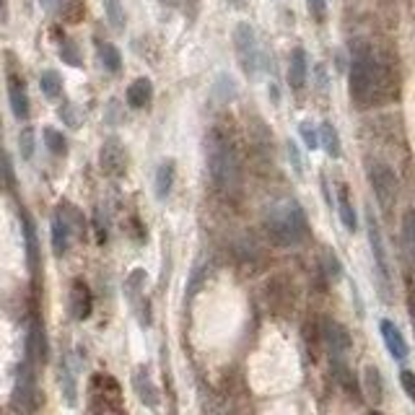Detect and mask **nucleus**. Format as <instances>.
Segmentation results:
<instances>
[{
	"label": "nucleus",
	"instance_id": "obj_27",
	"mask_svg": "<svg viewBox=\"0 0 415 415\" xmlns=\"http://www.w3.org/2000/svg\"><path fill=\"white\" fill-rule=\"evenodd\" d=\"M104 14H107V21H109V26L115 31H122L125 29V8H122V3L120 0H104Z\"/></svg>",
	"mask_w": 415,
	"mask_h": 415
},
{
	"label": "nucleus",
	"instance_id": "obj_24",
	"mask_svg": "<svg viewBox=\"0 0 415 415\" xmlns=\"http://www.w3.org/2000/svg\"><path fill=\"white\" fill-rule=\"evenodd\" d=\"M60 386H63V394H65V402L68 405H76V374H73L71 364H68V358L60 361Z\"/></svg>",
	"mask_w": 415,
	"mask_h": 415
},
{
	"label": "nucleus",
	"instance_id": "obj_32",
	"mask_svg": "<svg viewBox=\"0 0 415 415\" xmlns=\"http://www.w3.org/2000/svg\"><path fill=\"white\" fill-rule=\"evenodd\" d=\"M60 58H63V63H68V65H73V68H81V52H78V47L73 42H63L60 44Z\"/></svg>",
	"mask_w": 415,
	"mask_h": 415
},
{
	"label": "nucleus",
	"instance_id": "obj_22",
	"mask_svg": "<svg viewBox=\"0 0 415 415\" xmlns=\"http://www.w3.org/2000/svg\"><path fill=\"white\" fill-rule=\"evenodd\" d=\"M337 213H340V221L348 231H356L358 229V218H356V210L351 205V195H348V187L340 185L337 190Z\"/></svg>",
	"mask_w": 415,
	"mask_h": 415
},
{
	"label": "nucleus",
	"instance_id": "obj_33",
	"mask_svg": "<svg viewBox=\"0 0 415 415\" xmlns=\"http://www.w3.org/2000/svg\"><path fill=\"white\" fill-rule=\"evenodd\" d=\"M19 145H21V156L29 161V158L34 156V130L24 128L21 130V138H19Z\"/></svg>",
	"mask_w": 415,
	"mask_h": 415
},
{
	"label": "nucleus",
	"instance_id": "obj_25",
	"mask_svg": "<svg viewBox=\"0 0 415 415\" xmlns=\"http://www.w3.org/2000/svg\"><path fill=\"white\" fill-rule=\"evenodd\" d=\"M99 58H101V65H104L109 73H120L122 71V55H120V50H117L115 44L101 42L99 44Z\"/></svg>",
	"mask_w": 415,
	"mask_h": 415
},
{
	"label": "nucleus",
	"instance_id": "obj_28",
	"mask_svg": "<svg viewBox=\"0 0 415 415\" xmlns=\"http://www.w3.org/2000/svg\"><path fill=\"white\" fill-rule=\"evenodd\" d=\"M234 93H237V83H234V78H231L229 73H223V76H218V78H215V88H213V99L215 101L226 104V101H229Z\"/></svg>",
	"mask_w": 415,
	"mask_h": 415
},
{
	"label": "nucleus",
	"instance_id": "obj_10",
	"mask_svg": "<svg viewBox=\"0 0 415 415\" xmlns=\"http://www.w3.org/2000/svg\"><path fill=\"white\" fill-rule=\"evenodd\" d=\"M8 99H11V112L16 120H29V93L19 76H8Z\"/></svg>",
	"mask_w": 415,
	"mask_h": 415
},
{
	"label": "nucleus",
	"instance_id": "obj_20",
	"mask_svg": "<svg viewBox=\"0 0 415 415\" xmlns=\"http://www.w3.org/2000/svg\"><path fill=\"white\" fill-rule=\"evenodd\" d=\"M150 99H153V83H150L148 78H138L130 83L128 88V104L135 109H143L150 104Z\"/></svg>",
	"mask_w": 415,
	"mask_h": 415
},
{
	"label": "nucleus",
	"instance_id": "obj_5",
	"mask_svg": "<svg viewBox=\"0 0 415 415\" xmlns=\"http://www.w3.org/2000/svg\"><path fill=\"white\" fill-rule=\"evenodd\" d=\"M366 229H369V244H372V255L374 262H376V270H379L381 278V288H384V299H392V272H389V260H386V250H384V239H381L379 223H376V215L372 210H366Z\"/></svg>",
	"mask_w": 415,
	"mask_h": 415
},
{
	"label": "nucleus",
	"instance_id": "obj_18",
	"mask_svg": "<svg viewBox=\"0 0 415 415\" xmlns=\"http://www.w3.org/2000/svg\"><path fill=\"white\" fill-rule=\"evenodd\" d=\"M364 394L372 405H381L384 400V381L376 366H366L364 369Z\"/></svg>",
	"mask_w": 415,
	"mask_h": 415
},
{
	"label": "nucleus",
	"instance_id": "obj_6",
	"mask_svg": "<svg viewBox=\"0 0 415 415\" xmlns=\"http://www.w3.org/2000/svg\"><path fill=\"white\" fill-rule=\"evenodd\" d=\"M369 179H372V187H374L376 200L381 203L384 210H389V208L397 203V193H400L397 174H394L386 164H372L369 166Z\"/></svg>",
	"mask_w": 415,
	"mask_h": 415
},
{
	"label": "nucleus",
	"instance_id": "obj_15",
	"mask_svg": "<svg viewBox=\"0 0 415 415\" xmlns=\"http://www.w3.org/2000/svg\"><path fill=\"white\" fill-rule=\"evenodd\" d=\"M71 239H73L71 223H68V218L63 215V210H58V213L52 215V250H55L58 257H63L65 252H68Z\"/></svg>",
	"mask_w": 415,
	"mask_h": 415
},
{
	"label": "nucleus",
	"instance_id": "obj_26",
	"mask_svg": "<svg viewBox=\"0 0 415 415\" xmlns=\"http://www.w3.org/2000/svg\"><path fill=\"white\" fill-rule=\"evenodd\" d=\"M39 88H42V93L47 99H58L60 93H63V78L55 71H44L39 76Z\"/></svg>",
	"mask_w": 415,
	"mask_h": 415
},
{
	"label": "nucleus",
	"instance_id": "obj_34",
	"mask_svg": "<svg viewBox=\"0 0 415 415\" xmlns=\"http://www.w3.org/2000/svg\"><path fill=\"white\" fill-rule=\"evenodd\" d=\"M299 133H301V138H304V143H307L309 150L319 148V135H317V130L312 128V122H301Z\"/></svg>",
	"mask_w": 415,
	"mask_h": 415
},
{
	"label": "nucleus",
	"instance_id": "obj_2",
	"mask_svg": "<svg viewBox=\"0 0 415 415\" xmlns=\"http://www.w3.org/2000/svg\"><path fill=\"white\" fill-rule=\"evenodd\" d=\"M267 234L278 247H296L307 237V215L296 200H280L267 213Z\"/></svg>",
	"mask_w": 415,
	"mask_h": 415
},
{
	"label": "nucleus",
	"instance_id": "obj_14",
	"mask_svg": "<svg viewBox=\"0 0 415 415\" xmlns=\"http://www.w3.org/2000/svg\"><path fill=\"white\" fill-rule=\"evenodd\" d=\"M26 358L31 364L34 361H47V337H44V327L39 319H31L29 335H26Z\"/></svg>",
	"mask_w": 415,
	"mask_h": 415
},
{
	"label": "nucleus",
	"instance_id": "obj_41",
	"mask_svg": "<svg viewBox=\"0 0 415 415\" xmlns=\"http://www.w3.org/2000/svg\"><path fill=\"white\" fill-rule=\"evenodd\" d=\"M0 16L6 19V0H0Z\"/></svg>",
	"mask_w": 415,
	"mask_h": 415
},
{
	"label": "nucleus",
	"instance_id": "obj_21",
	"mask_svg": "<svg viewBox=\"0 0 415 415\" xmlns=\"http://www.w3.org/2000/svg\"><path fill=\"white\" fill-rule=\"evenodd\" d=\"M133 384H135V392L140 394V400L148 405V408H156L158 405V389L150 381L148 372L145 369H138L135 376H133Z\"/></svg>",
	"mask_w": 415,
	"mask_h": 415
},
{
	"label": "nucleus",
	"instance_id": "obj_37",
	"mask_svg": "<svg viewBox=\"0 0 415 415\" xmlns=\"http://www.w3.org/2000/svg\"><path fill=\"white\" fill-rule=\"evenodd\" d=\"M309 6V14L314 16L317 21H322L324 14H327V0H307Z\"/></svg>",
	"mask_w": 415,
	"mask_h": 415
},
{
	"label": "nucleus",
	"instance_id": "obj_1",
	"mask_svg": "<svg viewBox=\"0 0 415 415\" xmlns=\"http://www.w3.org/2000/svg\"><path fill=\"white\" fill-rule=\"evenodd\" d=\"M384 93V68L369 50L356 52L351 63V96L361 107H372Z\"/></svg>",
	"mask_w": 415,
	"mask_h": 415
},
{
	"label": "nucleus",
	"instance_id": "obj_31",
	"mask_svg": "<svg viewBox=\"0 0 415 415\" xmlns=\"http://www.w3.org/2000/svg\"><path fill=\"white\" fill-rule=\"evenodd\" d=\"M86 14V8H83V0H68L63 6V19L71 24H78Z\"/></svg>",
	"mask_w": 415,
	"mask_h": 415
},
{
	"label": "nucleus",
	"instance_id": "obj_13",
	"mask_svg": "<svg viewBox=\"0 0 415 415\" xmlns=\"http://www.w3.org/2000/svg\"><path fill=\"white\" fill-rule=\"evenodd\" d=\"M93 397H99V400H104V405L101 408L104 410H117L120 408V384H117L112 376H107V374H99V376H93Z\"/></svg>",
	"mask_w": 415,
	"mask_h": 415
},
{
	"label": "nucleus",
	"instance_id": "obj_23",
	"mask_svg": "<svg viewBox=\"0 0 415 415\" xmlns=\"http://www.w3.org/2000/svg\"><path fill=\"white\" fill-rule=\"evenodd\" d=\"M319 145H322L329 158H340V153H343V148H340V135H337L332 122H322L319 125Z\"/></svg>",
	"mask_w": 415,
	"mask_h": 415
},
{
	"label": "nucleus",
	"instance_id": "obj_39",
	"mask_svg": "<svg viewBox=\"0 0 415 415\" xmlns=\"http://www.w3.org/2000/svg\"><path fill=\"white\" fill-rule=\"evenodd\" d=\"M60 117H63V120L68 122V125H71V128H81V125H78V117L73 115L71 104H63V107H60Z\"/></svg>",
	"mask_w": 415,
	"mask_h": 415
},
{
	"label": "nucleus",
	"instance_id": "obj_30",
	"mask_svg": "<svg viewBox=\"0 0 415 415\" xmlns=\"http://www.w3.org/2000/svg\"><path fill=\"white\" fill-rule=\"evenodd\" d=\"M44 143H47L50 153H55V156H63L65 150H68V140H65L63 133L55 128H44Z\"/></svg>",
	"mask_w": 415,
	"mask_h": 415
},
{
	"label": "nucleus",
	"instance_id": "obj_35",
	"mask_svg": "<svg viewBox=\"0 0 415 415\" xmlns=\"http://www.w3.org/2000/svg\"><path fill=\"white\" fill-rule=\"evenodd\" d=\"M400 384H402V389H405V394L415 402V374L410 372V369L400 372Z\"/></svg>",
	"mask_w": 415,
	"mask_h": 415
},
{
	"label": "nucleus",
	"instance_id": "obj_38",
	"mask_svg": "<svg viewBox=\"0 0 415 415\" xmlns=\"http://www.w3.org/2000/svg\"><path fill=\"white\" fill-rule=\"evenodd\" d=\"M286 145H288V156H291V164H294V172H296V174H301V172H304V164H301L299 148H296L294 140H288Z\"/></svg>",
	"mask_w": 415,
	"mask_h": 415
},
{
	"label": "nucleus",
	"instance_id": "obj_40",
	"mask_svg": "<svg viewBox=\"0 0 415 415\" xmlns=\"http://www.w3.org/2000/svg\"><path fill=\"white\" fill-rule=\"evenodd\" d=\"M39 6H42L47 14H55V11L63 8V0H39Z\"/></svg>",
	"mask_w": 415,
	"mask_h": 415
},
{
	"label": "nucleus",
	"instance_id": "obj_3",
	"mask_svg": "<svg viewBox=\"0 0 415 415\" xmlns=\"http://www.w3.org/2000/svg\"><path fill=\"white\" fill-rule=\"evenodd\" d=\"M205 156H208V172L213 177L218 190L234 193L239 185V161L231 143L221 133H208L205 138Z\"/></svg>",
	"mask_w": 415,
	"mask_h": 415
},
{
	"label": "nucleus",
	"instance_id": "obj_19",
	"mask_svg": "<svg viewBox=\"0 0 415 415\" xmlns=\"http://www.w3.org/2000/svg\"><path fill=\"white\" fill-rule=\"evenodd\" d=\"M288 83L294 91H299L304 83H307V52L296 47L291 52V63H288Z\"/></svg>",
	"mask_w": 415,
	"mask_h": 415
},
{
	"label": "nucleus",
	"instance_id": "obj_8",
	"mask_svg": "<svg viewBox=\"0 0 415 415\" xmlns=\"http://www.w3.org/2000/svg\"><path fill=\"white\" fill-rule=\"evenodd\" d=\"M34 364L29 358L19 366V376H16L14 386V405L21 410H34Z\"/></svg>",
	"mask_w": 415,
	"mask_h": 415
},
{
	"label": "nucleus",
	"instance_id": "obj_4",
	"mask_svg": "<svg viewBox=\"0 0 415 415\" xmlns=\"http://www.w3.org/2000/svg\"><path fill=\"white\" fill-rule=\"evenodd\" d=\"M234 47H237V58L242 63L244 73L247 76H255L260 63V42H257V34L252 29L250 24H237V29H234Z\"/></svg>",
	"mask_w": 415,
	"mask_h": 415
},
{
	"label": "nucleus",
	"instance_id": "obj_17",
	"mask_svg": "<svg viewBox=\"0 0 415 415\" xmlns=\"http://www.w3.org/2000/svg\"><path fill=\"white\" fill-rule=\"evenodd\" d=\"M174 177H177V166H174L172 158H164L156 169V179H153V193H156L158 200H166L172 195Z\"/></svg>",
	"mask_w": 415,
	"mask_h": 415
},
{
	"label": "nucleus",
	"instance_id": "obj_16",
	"mask_svg": "<svg viewBox=\"0 0 415 415\" xmlns=\"http://www.w3.org/2000/svg\"><path fill=\"white\" fill-rule=\"evenodd\" d=\"M21 223H24V242H26V262L29 270H39V239H36V226L31 221V215L26 210H21Z\"/></svg>",
	"mask_w": 415,
	"mask_h": 415
},
{
	"label": "nucleus",
	"instance_id": "obj_9",
	"mask_svg": "<svg viewBox=\"0 0 415 415\" xmlns=\"http://www.w3.org/2000/svg\"><path fill=\"white\" fill-rule=\"evenodd\" d=\"M322 337H324V345L329 348L332 356H343V353L351 351V332H348L345 324L335 322V319H324Z\"/></svg>",
	"mask_w": 415,
	"mask_h": 415
},
{
	"label": "nucleus",
	"instance_id": "obj_11",
	"mask_svg": "<svg viewBox=\"0 0 415 415\" xmlns=\"http://www.w3.org/2000/svg\"><path fill=\"white\" fill-rule=\"evenodd\" d=\"M379 332H381V340H384V345H386V351L392 353L394 361H405L410 351H408V343H405L400 327L394 322H389V319H381Z\"/></svg>",
	"mask_w": 415,
	"mask_h": 415
},
{
	"label": "nucleus",
	"instance_id": "obj_29",
	"mask_svg": "<svg viewBox=\"0 0 415 415\" xmlns=\"http://www.w3.org/2000/svg\"><path fill=\"white\" fill-rule=\"evenodd\" d=\"M402 242H405V250L415 257V208L402 215Z\"/></svg>",
	"mask_w": 415,
	"mask_h": 415
},
{
	"label": "nucleus",
	"instance_id": "obj_36",
	"mask_svg": "<svg viewBox=\"0 0 415 415\" xmlns=\"http://www.w3.org/2000/svg\"><path fill=\"white\" fill-rule=\"evenodd\" d=\"M203 275H205V267L198 265L193 270V278H190V283H187V296H195V294H198V286L203 283Z\"/></svg>",
	"mask_w": 415,
	"mask_h": 415
},
{
	"label": "nucleus",
	"instance_id": "obj_12",
	"mask_svg": "<svg viewBox=\"0 0 415 415\" xmlns=\"http://www.w3.org/2000/svg\"><path fill=\"white\" fill-rule=\"evenodd\" d=\"M91 309H93L91 288H88L83 280H73V286H71V314H73V319H88Z\"/></svg>",
	"mask_w": 415,
	"mask_h": 415
},
{
	"label": "nucleus",
	"instance_id": "obj_7",
	"mask_svg": "<svg viewBox=\"0 0 415 415\" xmlns=\"http://www.w3.org/2000/svg\"><path fill=\"white\" fill-rule=\"evenodd\" d=\"M99 166L107 177H122L128 169V153L120 138H107L99 150Z\"/></svg>",
	"mask_w": 415,
	"mask_h": 415
}]
</instances>
